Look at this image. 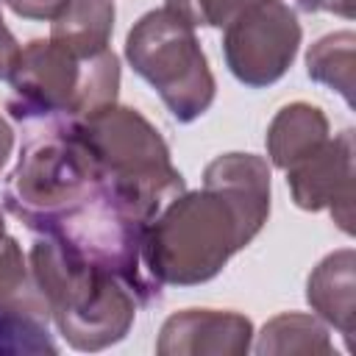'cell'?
I'll return each instance as SVG.
<instances>
[{
	"label": "cell",
	"instance_id": "3",
	"mask_svg": "<svg viewBox=\"0 0 356 356\" xmlns=\"http://www.w3.org/2000/svg\"><path fill=\"white\" fill-rule=\"evenodd\" d=\"M103 189V172L75 120L36 122L28 125L19 159L6 178L3 203L28 231L42 236Z\"/></svg>",
	"mask_w": 356,
	"mask_h": 356
},
{
	"label": "cell",
	"instance_id": "8",
	"mask_svg": "<svg viewBox=\"0 0 356 356\" xmlns=\"http://www.w3.org/2000/svg\"><path fill=\"white\" fill-rule=\"evenodd\" d=\"M286 172L292 200L303 211L328 209L334 222L353 234V131L328 136L314 153L295 161Z\"/></svg>",
	"mask_w": 356,
	"mask_h": 356
},
{
	"label": "cell",
	"instance_id": "20",
	"mask_svg": "<svg viewBox=\"0 0 356 356\" xmlns=\"http://www.w3.org/2000/svg\"><path fill=\"white\" fill-rule=\"evenodd\" d=\"M298 8L306 14H339L345 19L353 17V0H298Z\"/></svg>",
	"mask_w": 356,
	"mask_h": 356
},
{
	"label": "cell",
	"instance_id": "9",
	"mask_svg": "<svg viewBox=\"0 0 356 356\" xmlns=\"http://www.w3.org/2000/svg\"><path fill=\"white\" fill-rule=\"evenodd\" d=\"M253 342V323L225 309H184L161 323L159 356H245Z\"/></svg>",
	"mask_w": 356,
	"mask_h": 356
},
{
	"label": "cell",
	"instance_id": "4",
	"mask_svg": "<svg viewBox=\"0 0 356 356\" xmlns=\"http://www.w3.org/2000/svg\"><path fill=\"white\" fill-rule=\"evenodd\" d=\"M8 83L17 122H72L117 103L120 58L111 50L81 58L53 39H33L19 47Z\"/></svg>",
	"mask_w": 356,
	"mask_h": 356
},
{
	"label": "cell",
	"instance_id": "2",
	"mask_svg": "<svg viewBox=\"0 0 356 356\" xmlns=\"http://www.w3.org/2000/svg\"><path fill=\"white\" fill-rule=\"evenodd\" d=\"M28 264L47 317L70 348L95 353L128 337L139 303L114 273L78 259L47 236L33 242Z\"/></svg>",
	"mask_w": 356,
	"mask_h": 356
},
{
	"label": "cell",
	"instance_id": "12",
	"mask_svg": "<svg viewBox=\"0 0 356 356\" xmlns=\"http://www.w3.org/2000/svg\"><path fill=\"white\" fill-rule=\"evenodd\" d=\"M114 14V0H70L50 22V39L81 58L97 56L108 50Z\"/></svg>",
	"mask_w": 356,
	"mask_h": 356
},
{
	"label": "cell",
	"instance_id": "19",
	"mask_svg": "<svg viewBox=\"0 0 356 356\" xmlns=\"http://www.w3.org/2000/svg\"><path fill=\"white\" fill-rule=\"evenodd\" d=\"M17 56H19V42L14 39V33L8 31V25L0 14V81H8V75L17 64Z\"/></svg>",
	"mask_w": 356,
	"mask_h": 356
},
{
	"label": "cell",
	"instance_id": "1",
	"mask_svg": "<svg viewBox=\"0 0 356 356\" xmlns=\"http://www.w3.org/2000/svg\"><path fill=\"white\" fill-rule=\"evenodd\" d=\"M270 217V167L253 153H222L145 228L142 264L161 286L211 281Z\"/></svg>",
	"mask_w": 356,
	"mask_h": 356
},
{
	"label": "cell",
	"instance_id": "15",
	"mask_svg": "<svg viewBox=\"0 0 356 356\" xmlns=\"http://www.w3.org/2000/svg\"><path fill=\"white\" fill-rule=\"evenodd\" d=\"M0 353L56 356L58 345L47 328V317L17 306H0Z\"/></svg>",
	"mask_w": 356,
	"mask_h": 356
},
{
	"label": "cell",
	"instance_id": "16",
	"mask_svg": "<svg viewBox=\"0 0 356 356\" xmlns=\"http://www.w3.org/2000/svg\"><path fill=\"white\" fill-rule=\"evenodd\" d=\"M0 306H17L47 317V306L31 275V264L25 261L22 248L14 236L0 239Z\"/></svg>",
	"mask_w": 356,
	"mask_h": 356
},
{
	"label": "cell",
	"instance_id": "18",
	"mask_svg": "<svg viewBox=\"0 0 356 356\" xmlns=\"http://www.w3.org/2000/svg\"><path fill=\"white\" fill-rule=\"evenodd\" d=\"M17 17L22 19H36V22H53L67 6L70 0H3Z\"/></svg>",
	"mask_w": 356,
	"mask_h": 356
},
{
	"label": "cell",
	"instance_id": "14",
	"mask_svg": "<svg viewBox=\"0 0 356 356\" xmlns=\"http://www.w3.org/2000/svg\"><path fill=\"white\" fill-rule=\"evenodd\" d=\"M353 61H356V33L337 31L317 39L306 53V72L312 81L342 95L353 106Z\"/></svg>",
	"mask_w": 356,
	"mask_h": 356
},
{
	"label": "cell",
	"instance_id": "13",
	"mask_svg": "<svg viewBox=\"0 0 356 356\" xmlns=\"http://www.w3.org/2000/svg\"><path fill=\"white\" fill-rule=\"evenodd\" d=\"M253 350L259 356H284V353L331 356L334 345L320 317L303 314V312H284L264 323Z\"/></svg>",
	"mask_w": 356,
	"mask_h": 356
},
{
	"label": "cell",
	"instance_id": "7",
	"mask_svg": "<svg viewBox=\"0 0 356 356\" xmlns=\"http://www.w3.org/2000/svg\"><path fill=\"white\" fill-rule=\"evenodd\" d=\"M298 14L281 0H261L245 8L222 33V56L231 75L261 89L286 75L300 47Z\"/></svg>",
	"mask_w": 356,
	"mask_h": 356
},
{
	"label": "cell",
	"instance_id": "17",
	"mask_svg": "<svg viewBox=\"0 0 356 356\" xmlns=\"http://www.w3.org/2000/svg\"><path fill=\"white\" fill-rule=\"evenodd\" d=\"M256 3L261 0H164V8L186 19L192 28H225Z\"/></svg>",
	"mask_w": 356,
	"mask_h": 356
},
{
	"label": "cell",
	"instance_id": "5",
	"mask_svg": "<svg viewBox=\"0 0 356 356\" xmlns=\"http://www.w3.org/2000/svg\"><path fill=\"white\" fill-rule=\"evenodd\" d=\"M108 189L145 222L186 189L159 128L128 106H106L75 120Z\"/></svg>",
	"mask_w": 356,
	"mask_h": 356
},
{
	"label": "cell",
	"instance_id": "11",
	"mask_svg": "<svg viewBox=\"0 0 356 356\" xmlns=\"http://www.w3.org/2000/svg\"><path fill=\"white\" fill-rule=\"evenodd\" d=\"M328 139V117L320 106L306 100L286 103L267 125V156L273 167L286 170L295 161L314 153Z\"/></svg>",
	"mask_w": 356,
	"mask_h": 356
},
{
	"label": "cell",
	"instance_id": "6",
	"mask_svg": "<svg viewBox=\"0 0 356 356\" xmlns=\"http://www.w3.org/2000/svg\"><path fill=\"white\" fill-rule=\"evenodd\" d=\"M125 58L178 122L203 117L217 95L195 28L170 8L142 14L125 36Z\"/></svg>",
	"mask_w": 356,
	"mask_h": 356
},
{
	"label": "cell",
	"instance_id": "22",
	"mask_svg": "<svg viewBox=\"0 0 356 356\" xmlns=\"http://www.w3.org/2000/svg\"><path fill=\"white\" fill-rule=\"evenodd\" d=\"M6 236V220H3V211H0V239Z\"/></svg>",
	"mask_w": 356,
	"mask_h": 356
},
{
	"label": "cell",
	"instance_id": "10",
	"mask_svg": "<svg viewBox=\"0 0 356 356\" xmlns=\"http://www.w3.org/2000/svg\"><path fill=\"white\" fill-rule=\"evenodd\" d=\"M306 300L312 312L328 325H334L348 348L356 334V253L342 248L328 253L306 281Z\"/></svg>",
	"mask_w": 356,
	"mask_h": 356
},
{
	"label": "cell",
	"instance_id": "21",
	"mask_svg": "<svg viewBox=\"0 0 356 356\" xmlns=\"http://www.w3.org/2000/svg\"><path fill=\"white\" fill-rule=\"evenodd\" d=\"M11 147H14V131H11V125L0 117V170L6 167V161H8V156H11Z\"/></svg>",
	"mask_w": 356,
	"mask_h": 356
}]
</instances>
